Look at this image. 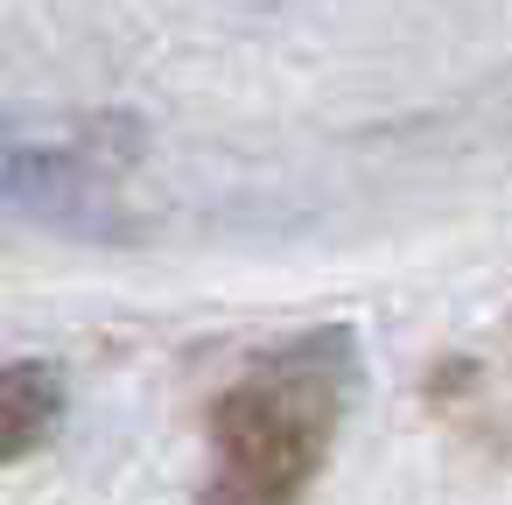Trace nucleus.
<instances>
[{"instance_id":"3","label":"nucleus","mask_w":512,"mask_h":505,"mask_svg":"<svg viewBox=\"0 0 512 505\" xmlns=\"http://www.w3.org/2000/svg\"><path fill=\"white\" fill-rule=\"evenodd\" d=\"M64 372L50 358H8L0 365V463H29L64 428Z\"/></svg>"},{"instance_id":"1","label":"nucleus","mask_w":512,"mask_h":505,"mask_svg":"<svg viewBox=\"0 0 512 505\" xmlns=\"http://www.w3.org/2000/svg\"><path fill=\"white\" fill-rule=\"evenodd\" d=\"M358 400V344L351 330H309L253 358L232 386L211 393L204 435L218 456L211 498L232 505H288L302 498Z\"/></svg>"},{"instance_id":"2","label":"nucleus","mask_w":512,"mask_h":505,"mask_svg":"<svg viewBox=\"0 0 512 505\" xmlns=\"http://www.w3.org/2000/svg\"><path fill=\"white\" fill-rule=\"evenodd\" d=\"M134 148L127 120H15L0 127V204L78 239H127L134 232Z\"/></svg>"}]
</instances>
